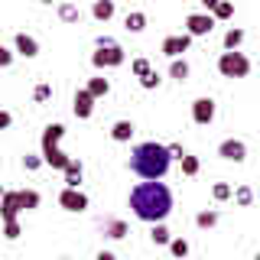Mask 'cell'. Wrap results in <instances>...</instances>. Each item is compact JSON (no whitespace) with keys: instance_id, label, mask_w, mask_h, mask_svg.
<instances>
[{"instance_id":"cell-1","label":"cell","mask_w":260,"mask_h":260,"mask_svg":"<svg viewBox=\"0 0 260 260\" xmlns=\"http://www.w3.org/2000/svg\"><path fill=\"white\" fill-rule=\"evenodd\" d=\"M130 208L140 221L150 224H162L173 211V192L162 182H140L134 192H130Z\"/></svg>"},{"instance_id":"cell-2","label":"cell","mask_w":260,"mask_h":260,"mask_svg":"<svg viewBox=\"0 0 260 260\" xmlns=\"http://www.w3.org/2000/svg\"><path fill=\"white\" fill-rule=\"evenodd\" d=\"M169 162H173L169 146H162L156 140H146L140 146H134V153H130V169H134L143 182H159V179L169 173Z\"/></svg>"},{"instance_id":"cell-3","label":"cell","mask_w":260,"mask_h":260,"mask_svg":"<svg viewBox=\"0 0 260 260\" xmlns=\"http://www.w3.org/2000/svg\"><path fill=\"white\" fill-rule=\"evenodd\" d=\"M39 208V192L32 189H20V192H4L0 195V218L7 221H16V215L20 211H32Z\"/></svg>"},{"instance_id":"cell-4","label":"cell","mask_w":260,"mask_h":260,"mask_svg":"<svg viewBox=\"0 0 260 260\" xmlns=\"http://www.w3.org/2000/svg\"><path fill=\"white\" fill-rule=\"evenodd\" d=\"M65 137V127L62 124H49L46 130H43V162H49L52 169H69V162H72V156H65V153L59 150V140Z\"/></svg>"},{"instance_id":"cell-5","label":"cell","mask_w":260,"mask_h":260,"mask_svg":"<svg viewBox=\"0 0 260 260\" xmlns=\"http://www.w3.org/2000/svg\"><path fill=\"white\" fill-rule=\"evenodd\" d=\"M218 72H221L224 78H244L250 72V59L244 52H221V59H218Z\"/></svg>"},{"instance_id":"cell-6","label":"cell","mask_w":260,"mask_h":260,"mask_svg":"<svg viewBox=\"0 0 260 260\" xmlns=\"http://www.w3.org/2000/svg\"><path fill=\"white\" fill-rule=\"evenodd\" d=\"M91 65H94V69H117V65H124V49H120V46L98 49V52L91 55Z\"/></svg>"},{"instance_id":"cell-7","label":"cell","mask_w":260,"mask_h":260,"mask_svg":"<svg viewBox=\"0 0 260 260\" xmlns=\"http://www.w3.org/2000/svg\"><path fill=\"white\" fill-rule=\"evenodd\" d=\"M215 29V16L211 13H189L185 16V32L189 36H208Z\"/></svg>"},{"instance_id":"cell-8","label":"cell","mask_w":260,"mask_h":260,"mask_svg":"<svg viewBox=\"0 0 260 260\" xmlns=\"http://www.w3.org/2000/svg\"><path fill=\"white\" fill-rule=\"evenodd\" d=\"M218 156L228 159V162H244L247 159V143L228 137V140H221V146H218Z\"/></svg>"},{"instance_id":"cell-9","label":"cell","mask_w":260,"mask_h":260,"mask_svg":"<svg viewBox=\"0 0 260 260\" xmlns=\"http://www.w3.org/2000/svg\"><path fill=\"white\" fill-rule=\"evenodd\" d=\"M59 205L65 211H85L88 208V195L81 189H62L59 192Z\"/></svg>"},{"instance_id":"cell-10","label":"cell","mask_w":260,"mask_h":260,"mask_svg":"<svg viewBox=\"0 0 260 260\" xmlns=\"http://www.w3.org/2000/svg\"><path fill=\"white\" fill-rule=\"evenodd\" d=\"M192 120L195 124H211V120H215V101H211V98H195L192 101Z\"/></svg>"},{"instance_id":"cell-11","label":"cell","mask_w":260,"mask_h":260,"mask_svg":"<svg viewBox=\"0 0 260 260\" xmlns=\"http://www.w3.org/2000/svg\"><path fill=\"white\" fill-rule=\"evenodd\" d=\"M189 46H192V36H189V32H182V36H166V39H162V52H166L169 59H179V55H182Z\"/></svg>"},{"instance_id":"cell-12","label":"cell","mask_w":260,"mask_h":260,"mask_svg":"<svg viewBox=\"0 0 260 260\" xmlns=\"http://www.w3.org/2000/svg\"><path fill=\"white\" fill-rule=\"evenodd\" d=\"M91 114H94V98L88 94V88H78V94H75V117L88 120Z\"/></svg>"},{"instance_id":"cell-13","label":"cell","mask_w":260,"mask_h":260,"mask_svg":"<svg viewBox=\"0 0 260 260\" xmlns=\"http://www.w3.org/2000/svg\"><path fill=\"white\" fill-rule=\"evenodd\" d=\"M16 52L26 55V59H36V55H39V43L29 36V32H16Z\"/></svg>"},{"instance_id":"cell-14","label":"cell","mask_w":260,"mask_h":260,"mask_svg":"<svg viewBox=\"0 0 260 260\" xmlns=\"http://www.w3.org/2000/svg\"><path fill=\"white\" fill-rule=\"evenodd\" d=\"M205 13H211L215 20H228V16H234V4H228V0H205Z\"/></svg>"},{"instance_id":"cell-15","label":"cell","mask_w":260,"mask_h":260,"mask_svg":"<svg viewBox=\"0 0 260 260\" xmlns=\"http://www.w3.org/2000/svg\"><path fill=\"white\" fill-rule=\"evenodd\" d=\"M134 130H137L134 120H117V124L111 127V140H114V143H127L130 137H134Z\"/></svg>"},{"instance_id":"cell-16","label":"cell","mask_w":260,"mask_h":260,"mask_svg":"<svg viewBox=\"0 0 260 260\" xmlns=\"http://www.w3.org/2000/svg\"><path fill=\"white\" fill-rule=\"evenodd\" d=\"M81 176H85V169H81L78 159L69 162V169H65V189H78L81 185Z\"/></svg>"},{"instance_id":"cell-17","label":"cell","mask_w":260,"mask_h":260,"mask_svg":"<svg viewBox=\"0 0 260 260\" xmlns=\"http://www.w3.org/2000/svg\"><path fill=\"white\" fill-rule=\"evenodd\" d=\"M114 0H94V7H91V13H94V20H101V23H108L111 16H114Z\"/></svg>"},{"instance_id":"cell-18","label":"cell","mask_w":260,"mask_h":260,"mask_svg":"<svg viewBox=\"0 0 260 260\" xmlns=\"http://www.w3.org/2000/svg\"><path fill=\"white\" fill-rule=\"evenodd\" d=\"M124 26H127L130 32H143V29H146V13H143V10H134V13H127Z\"/></svg>"},{"instance_id":"cell-19","label":"cell","mask_w":260,"mask_h":260,"mask_svg":"<svg viewBox=\"0 0 260 260\" xmlns=\"http://www.w3.org/2000/svg\"><path fill=\"white\" fill-rule=\"evenodd\" d=\"M85 88H88V94H91L94 101H98V98H104V94L111 91V81H108V78H91Z\"/></svg>"},{"instance_id":"cell-20","label":"cell","mask_w":260,"mask_h":260,"mask_svg":"<svg viewBox=\"0 0 260 260\" xmlns=\"http://www.w3.org/2000/svg\"><path fill=\"white\" fill-rule=\"evenodd\" d=\"M101 228H104V234H108V238H114V241H120V238L127 234V224H124V221H117V218H111V221H104Z\"/></svg>"},{"instance_id":"cell-21","label":"cell","mask_w":260,"mask_h":260,"mask_svg":"<svg viewBox=\"0 0 260 260\" xmlns=\"http://www.w3.org/2000/svg\"><path fill=\"white\" fill-rule=\"evenodd\" d=\"M241 43H244V29H228L224 32V52H238Z\"/></svg>"},{"instance_id":"cell-22","label":"cell","mask_w":260,"mask_h":260,"mask_svg":"<svg viewBox=\"0 0 260 260\" xmlns=\"http://www.w3.org/2000/svg\"><path fill=\"white\" fill-rule=\"evenodd\" d=\"M169 75H173L176 81H185V78H189V62H185V59H173V65H169Z\"/></svg>"},{"instance_id":"cell-23","label":"cell","mask_w":260,"mask_h":260,"mask_svg":"<svg viewBox=\"0 0 260 260\" xmlns=\"http://www.w3.org/2000/svg\"><path fill=\"white\" fill-rule=\"evenodd\" d=\"M234 202H238L241 208H247L250 202H254V189H250V185H238V189H234Z\"/></svg>"},{"instance_id":"cell-24","label":"cell","mask_w":260,"mask_h":260,"mask_svg":"<svg viewBox=\"0 0 260 260\" xmlns=\"http://www.w3.org/2000/svg\"><path fill=\"white\" fill-rule=\"evenodd\" d=\"M150 241H153V244H169V241H173V234H169V228H166V224H153Z\"/></svg>"},{"instance_id":"cell-25","label":"cell","mask_w":260,"mask_h":260,"mask_svg":"<svg viewBox=\"0 0 260 260\" xmlns=\"http://www.w3.org/2000/svg\"><path fill=\"white\" fill-rule=\"evenodd\" d=\"M59 16H62L65 23H78V16H81V10H78L75 4H59Z\"/></svg>"},{"instance_id":"cell-26","label":"cell","mask_w":260,"mask_h":260,"mask_svg":"<svg viewBox=\"0 0 260 260\" xmlns=\"http://www.w3.org/2000/svg\"><path fill=\"white\" fill-rule=\"evenodd\" d=\"M169 254H173V257H189V241H185V238H173V241H169Z\"/></svg>"},{"instance_id":"cell-27","label":"cell","mask_w":260,"mask_h":260,"mask_svg":"<svg viewBox=\"0 0 260 260\" xmlns=\"http://www.w3.org/2000/svg\"><path fill=\"white\" fill-rule=\"evenodd\" d=\"M130 72H134L137 78H146L153 72V65H150V59H134V62H130Z\"/></svg>"},{"instance_id":"cell-28","label":"cell","mask_w":260,"mask_h":260,"mask_svg":"<svg viewBox=\"0 0 260 260\" xmlns=\"http://www.w3.org/2000/svg\"><path fill=\"white\" fill-rule=\"evenodd\" d=\"M195 224L199 228H215L218 224V211H199V215H195Z\"/></svg>"},{"instance_id":"cell-29","label":"cell","mask_w":260,"mask_h":260,"mask_svg":"<svg viewBox=\"0 0 260 260\" xmlns=\"http://www.w3.org/2000/svg\"><path fill=\"white\" fill-rule=\"evenodd\" d=\"M211 195H215V202H228V199H231V185H228V182H215V185H211Z\"/></svg>"},{"instance_id":"cell-30","label":"cell","mask_w":260,"mask_h":260,"mask_svg":"<svg viewBox=\"0 0 260 260\" xmlns=\"http://www.w3.org/2000/svg\"><path fill=\"white\" fill-rule=\"evenodd\" d=\"M199 166H202L199 156H189V153L182 156V173H185V176H195V173H199Z\"/></svg>"},{"instance_id":"cell-31","label":"cell","mask_w":260,"mask_h":260,"mask_svg":"<svg viewBox=\"0 0 260 260\" xmlns=\"http://www.w3.org/2000/svg\"><path fill=\"white\" fill-rule=\"evenodd\" d=\"M4 238L7 241H16V238H20V221H7L4 224Z\"/></svg>"},{"instance_id":"cell-32","label":"cell","mask_w":260,"mask_h":260,"mask_svg":"<svg viewBox=\"0 0 260 260\" xmlns=\"http://www.w3.org/2000/svg\"><path fill=\"white\" fill-rule=\"evenodd\" d=\"M32 98H36V101L43 104V101H49V98H52V88H49V85H36V91H32Z\"/></svg>"},{"instance_id":"cell-33","label":"cell","mask_w":260,"mask_h":260,"mask_svg":"<svg viewBox=\"0 0 260 260\" xmlns=\"http://www.w3.org/2000/svg\"><path fill=\"white\" fill-rule=\"evenodd\" d=\"M140 85L146 88V91H153V88H159V75H156V72H150L146 78H140Z\"/></svg>"},{"instance_id":"cell-34","label":"cell","mask_w":260,"mask_h":260,"mask_svg":"<svg viewBox=\"0 0 260 260\" xmlns=\"http://www.w3.org/2000/svg\"><path fill=\"white\" fill-rule=\"evenodd\" d=\"M10 62H13V52H10V49H4V46H0V69H7Z\"/></svg>"},{"instance_id":"cell-35","label":"cell","mask_w":260,"mask_h":260,"mask_svg":"<svg viewBox=\"0 0 260 260\" xmlns=\"http://www.w3.org/2000/svg\"><path fill=\"white\" fill-rule=\"evenodd\" d=\"M23 162H26V169H39V166H43V159H39V156H29V153H26V159H23Z\"/></svg>"},{"instance_id":"cell-36","label":"cell","mask_w":260,"mask_h":260,"mask_svg":"<svg viewBox=\"0 0 260 260\" xmlns=\"http://www.w3.org/2000/svg\"><path fill=\"white\" fill-rule=\"evenodd\" d=\"M111 46H117L111 36H98V49H111Z\"/></svg>"},{"instance_id":"cell-37","label":"cell","mask_w":260,"mask_h":260,"mask_svg":"<svg viewBox=\"0 0 260 260\" xmlns=\"http://www.w3.org/2000/svg\"><path fill=\"white\" fill-rule=\"evenodd\" d=\"M10 124H13V117H10V114H7V111H0V130H7Z\"/></svg>"},{"instance_id":"cell-38","label":"cell","mask_w":260,"mask_h":260,"mask_svg":"<svg viewBox=\"0 0 260 260\" xmlns=\"http://www.w3.org/2000/svg\"><path fill=\"white\" fill-rule=\"evenodd\" d=\"M169 153H173L176 159H182V156H185V150H182V146H179V143H169Z\"/></svg>"},{"instance_id":"cell-39","label":"cell","mask_w":260,"mask_h":260,"mask_svg":"<svg viewBox=\"0 0 260 260\" xmlns=\"http://www.w3.org/2000/svg\"><path fill=\"white\" fill-rule=\"evenodd\" d=\"M98 260H117V257H114L111 250H101V254H98Z\"/></svg>"},{"instance_id":"cell-40","label":"cell","mask_w":260,"mask_h":260,"mask_svg":"<svg viewBox=\"0 0 260 260\" xmlns=\"http://www.w3.org/2000/svg\"><path fill=\"white\" fill-rule=\"evenodd\" d=\"M254 260H260V254H257V257H254Z\"/></svg>"}]
</instances>
